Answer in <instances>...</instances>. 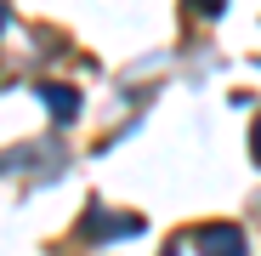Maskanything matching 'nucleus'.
Here are the masks:
<instances>
[{"label": "nucleus", "instance_id": "nucleus-1", "mask_svg": "<svg viewBox=\"0 0 261 256\" xmlns=\"http://www.w3.org/2000/svg\"><path fill=\"white\" fill-rule=\"evenodd\" d=\"M199 250L204 256H250L239 228H199Z\"/></svg>", "mask_w": 261, "mask_h": 256}, {"label": "nucleus", "instance_id": "nucleus-2", "mask_svg": "<svg viewBox=\"0 0 261 256\" xmlns=\"http://www.w3.org/2000/svg\"><path fill=\"white\" fill-rule=\"evenodd\" d=\"M46 103H51L57 120H74V91H68V85H46Z\"/></svg>", "mask_w": 261, "mask_h": 256}, {"label": "nucleus", "instance_id": "nucleus-3", "mask_svg": "<svg viewBox=\"0 0 261 256\" xmlns=\"http://www.w3.org/2000/svg\"><path fill=\"white\" fill-rule=\"evenodd\" d=\"M255 159H261V125H255Z\"/></svg>", "mask_w": 261, "mask_h": 256}, {"label": "nucleus", "instance_id": "nucleus-4", "mask_svg": "<svg viewBox=\"0 0 261 256\" xmlns=\"http://www.w3.org/2000/svg\"><path fill=\"white\" fill-rule=\"evenodd\" d=\"M0 23H6V12H0Z\"/></svg>", "mask_w": 261, "mask_h": 256}]
</instances>
